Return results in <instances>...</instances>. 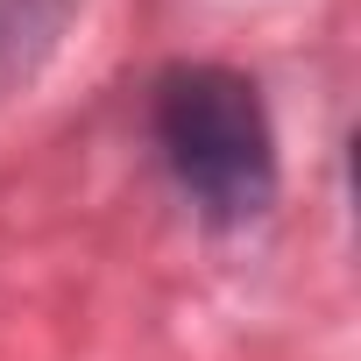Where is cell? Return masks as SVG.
I'll use <instances>...</instances> for the list:
<instances>
[{
    "mask_svg": "<svg viewBox=\"0 0 361 361\" xmlns=\"http://www.w3.org/2000/svg\"><path fill=\"white\" fill-rule=\"evenodd\" d=\"M156 149L206 220H255L276 192V135L262 92L227 64H177L149 99Z\"/></svg>",
    "mask_w": 361,
    "mask_h": 361,
    "instance_id": "6da1fadb",
    "label": "cell"
}]
</instances>
